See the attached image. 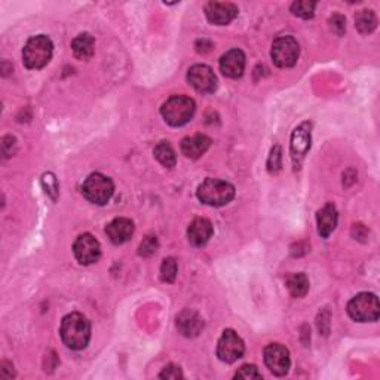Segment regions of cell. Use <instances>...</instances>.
I'll return each instance as SVG.
<instances>
[{"mask_svg":"<svg viewBox=\"0 0 380 380\" xmlns=\"http://www.w3.org/2000/svg\"><path fill=\"white\" fill-rule=\"evenodd\" d=\"M115 193V184L111 179L101 172H94L88 176L82 186V194L91 203L106 205Z\"/></svg>","mask_w":380,"mask_h":380,"instance_id":"obj_5","label":"cell"},{"mask_svg":"<svg viewBox=\"0 0 380 380\" xmlns=\"http://www.w3.org/2000/svg\"><path fill=\"white\" fill-rule=\"evenodd\" d=\"M75 257L80 264H92L98 262L101 255V245L91 233H84L78 236L73 244Z\"/></svg>","mask_w":380,"mask_h":380,"instance_id":"obj_12","label":"cell"},{"mask_svg":"<svg viewBox=\"0 0 380 380\" xmlns=\"http://www.w3.org/2000/svg\"><path fill=\"white\" fill-rule=\"evenodd\" d=\"M159 377L161 379H181L183 377L181 368L179 365L170 364L168 367L163 368V372L159 374Z\"/></svg>","mask_w":380,"mask_h":380,"instance_id":"obj_31","label":"cell"},{"mask_svg":"<svg viewBox=\"0 0 380 380\" xmlns=\"http://www.w3.org/2000/svg\"><path fill=\"white\" fill-rule=\"evenodd\" d=\"M179 332L186 337H197L203 330V320L190 309H184L177 315L176 320Z\"/></svg>","mask_w":380,"mask_h":380,"instance_id":"obj_17","label":"cell"},{"mask_svg":"<svg viewBox=\"0 0 380 380\" xmlns=\"http://www.w3.org/2000/svg\"><path fill=\"white\" fill-rule=\"evenodd\" d=\"M264 364L275 376H285L290 372V352L281 343H271L264 347Z\"/></svg>","mask_w":380,"mask_h":380,"instance_id":"obj_9","label":"cell"},{"mask_svg":"<svg viewBox=\"0 0 380 380\" xmlns=\"http://www.w3.org/2000/svg\"><path fill=\"white\" fill-rule=\"evenodd\" d=\"M94 48H96V39L89 33H82L73 40V42H71V49H73L75 57L82 61L84 60L87 61L94 55Z\"/></svg>","mask_w":380,"mask_h":380,"instance_id":"obj_20","label":"cell"},{"mask_svg":"<svg viewBox=\"0 0 380 380\" xmlns=\"http://www.w3.org/2000/svg\"><path fill=\"white\" fill-rule=\"evenodd\" d=\"M245 70V54L241 49H230L220 58V71L230 79H238Z\"/></svg>","mask_w":380,"mask_h":380,"instance_id":"obj_14","label":"cell"},{"mask_svg":"<svg viewBox=\"0 0 380 380\" xmlns=\"http://www.w3.org/2000/svg\"><path fill=\"white\" fill-rule=\"evenodd\" d=\"M355 27L361 35L373 33L377 27V18L374 12L368 11V9H364V11L358 12L355 17Z\"/></svg>","mask_w":380,"mask_h":380,"instance_id":"obj_22","label":"cell"},{"mask_svg":"<svg viewBox=\"0 0 380 380\" xmlns=\"http://www.w3.org/2000/svg\"><path fill=\"white\" fill-rule=\"evenodd\" d=\"M60 334L63 343L71 351H82L89 343L91 338V324L79 312L69 314L63 318L60 327Z\"/></svg>","mask_w":380,"mask_h":380,"instance_id":"obj_1","label":"cell"},{"mask_svg":"<svg viewBox=\"0 0 380 380\" xmlns=\"http://www.w3.org/2000/svg\"><path fill=\"white\" fill-rule=\"evenodd\" d=\"M198 199L210 207H224L235 198V188L219 179H207L198 188Z\"/></svg>","mask_w":380,"mask_h":380,"instance_id":"obj_4","label":"cell"},{"mask_svg":"<svg viewBox=\"0 0 380 380\" xmlns=\"http://www.w3.org/2000/svg\"><path fill=\"white\" fill-rule=\"evenodd\" d=\"M212 232H214L212 223L208 219L198 217V219H194L189 226L188 239H189L190 245L199 248V246H203L210 241V238L212 236Z\"/></svg>","mask_w":380,"mask_h":380,"instance_id":"obj_16","label":"cell"},{"mask_svg":"<svg viewBox=\"0 0 380 380\" xmlns=\"http://www.w3.org/2000/svg\"><path fill=\"white\" fill-rule=\"evenodd\" d=\"M158 246H159V242L156 236H146V238L140 244L138 254L141 257H150V255H153L158 251Z\"/></svg>","mask_w":380,"mask_h":380,"instance_id":"obj_27","label":"cell"},{"mask_svg":"<svg viewBox=\"0 0 380 380\" xmlns=\"http://www.w3.org/2000/svg\"><path fill=\"white\" fill-rule=\"evenodd\" d=\"M188 82L201 94H211L217 89V78L210 66L194 64L188 71Z\"/></svg>","mask_w":380,"mask_h":380,"instance_id":"obj_11","label":"cell"},{"mask_svg":"<svg viewBox=\"0 0 380 380\" xmlns=\"http://www.w3.org/2000/svg\"><path fill=\"white\" fill-rule=\"evenodd\" d=\"M54 45L45 35H39L32 39H28L23 49V61L24 66L30 70H40L49 64L51 58H53Z\"/></svg>","mask_w":380,"mask_h":380,"instance_id":"obj_3","label":"cell"},{"mask_svg":"<svg viewBox=\"0 0 380 380\" xmlns=\"http://www.w3.org/2000/svg\"><path fill=\"white\" fill-rule=\"evenodd\" d=\"M210 147H211V138L203 134L186 137L181 141V153L189 159L201 158Z\"/></svg>","mask_w":380,"mask_h":380,"instance_id":"obj_19","label":"cell"},{"mask_svg":"<svg viewBox=\"0 0 380 380\" xmlns=\"http://www.w3.org/2000/svg\"><path fill=\"white\" fill-rule=\"evenodd\" d=\"M245 354V345L242 338L232 328L224 330L217 343V356L220 361L232 364L238 361Z\"/></svg>","mask_w":380,"mask_h":380,"instance_id":"obj_8","label":"cell"},{"mask_svg":"<svg viewBox=\"0 0 380 380\" xmlns=\"http://www.w3.org/2000/svg\"><path fill=\"white\" fill-rule=\"evenodd\" d=\"M316 2H309V0H299L291 5V12L296 17H300L303 19H309L314 17Z\"/></svg>","mask_w":380,"mask_h":380,"instance_id":"obj_25","label":"cell"},{"mask_svg":"<svg viewBox=\"0 0 380 380\" xmlns=\"http://www.w3.org/2000/svg\"><path fill=\"white\" fill-rule=\"evenodd\" d=\"M281 159H282V150L280 146H273L271 150V156L268 161V170L269 172L275 174L281 170Z\"/></svg>","mask_w":380,"mask_h":380,"instance_id":"obj_29","label":"cell"},{"mask_svg":"<svg viewBox=\"0 0 380 380\" xmlns=\"http://www.w3.org/2000/svg\"><path fill=\"white\" fill-rule=\"evenodd\" d=\"M134 223L125 217H118L106 226V233L109 236V239L115 245H122L128 242L132 238V235H134Z\"/></svg>","mask_w":380,"mask_h":380,"instance_id":"obj_15","label":"cell"},{"mask_svg":"<svg viewBox=\"0 0 380 380\" xmlns=\"http://www.w3.org/2000/svg\"><path fill=\"white\" fill-rule=\"evenodd\" d=\"M262 373L259 372V368L255 365H250V364H245L242 365L238 372H236L235 374V379H246V380H251V379H262Z\"/></svg>","mask_w":380,"mask_h":380,"instance_id":"obj_28","label":"cell"},{"mask_svg":"<svg viewBox=\"0 0 380 380\" xmlns=\"http://www.w3.org/2000/svg\"><path fill=\"white\" fill-rule=\"evenodd\" d=\"M194 110H197V105L190 97L172 96L162 105L161 115L168 125L179 128L192 120Z\"/></svg>","mask_w":380,"mask_h":380,"instance_id":"obj_2","label":"cell"},{"mask_svg":"<svg viewBox=\"0 0 380 380\" xmlns=\"http://www.w3.org/2000/svg\"><path fill=\"white\" fill-rule=\"evenodd\" d=\"M155 153V158L162 163L165 168H174L176 167V152H174L172 146L170 145V141H161L159 145L153 150Z\"/></svg>","mask_w":380,"mask_h":380,"instance_id":"obj_23","label":"cell"},{"mask_svg":"<svg viewBox=\"0 0 380 380\" xmlns=\"http://www.w3.org/2000/svg\"><path fill=\"white\" fill-rule=\"evenodd\" d=\"M42 186L46 192L48 197H51L53 201H57L58 198V181L53 172H45L42 176Z\"/></svg>","mask_w":380,"mask_h":380,"instance_id":"obj_26","label":"cell"},{"mask_svg":"<svg viewBox=\"0 0 380 380\" xmlns=\"http://www.w3.org/2000/svg\"><path fill=\"white\" fill-rule=\"evenodd\" d=\"M238 8L229 2H210L205 6V15L208 21L215 26H226L238 15Z\"/></svg>","mask_w":380,"mask_h":380,"instance_id":"obj_13","label":"cell"},{"mask_svg":"<svg viewBox=\"0 0 380 380\" xmlns=\"http://www.w3.org/2000/svg\"><path fill=\"white\" fill-rule=\"evenodd\" d=\"M347 314L358 323H376L380 306L377 296L373 293H359L347 303Z\"/></svg>","mask_w":380,"mask_h":380,"instance_id":"obj_6","label":"cell"},{"mask_svg":"<svg viewBox=\"0 0 380 380\" xmlns=\"http://www.w3.org/2000/svg\"><path fill=\"white\" fill-rule=\"evenodd\" d=\"M311 149V123L303 122L302 125L297 127L291 134V159L294 170H299L303 159L306 158L307 152Z\"/></svg>","mask_w":380,"mask_h":380,"instance_id":"obj_10","label":"cell"},{"mask_svg":"<svg viewBox=\"0 0 380 380\" xmlns=\"http://www.w3.org/2000/svg\"><path fill=\"white\" fill-rule=\"evenodd\" d=\"M300 55V46L293 36H281L273 42L271 57L273 64L280 69L293 67Z\"/></svg>","mask_w":380,"mask_h":380,"instance_id":"obj_7","label":"cell"},{"mask_svg":"<svg viewBox=\"0 0 380 380\" xmlns=\"http://www.w3.org/2000/svg\"><path fill=\"white\" fill-rule=\"evenodd\" d=\"M287 289L296 299L305 297L309 291V278L305 273H294L287 280Z\"/></svg>","mask_w":380,"mask_h":380,"instance_id":"obj_21","label":"cell"},{"mask_svg":"<svg viewBox=\"0 0 380 380\" xmlns=\"http://www.w3.org/2000/svg\"><path fill=\"white\" fill-rule=\"evenodd\" d=\"M15 147V138L11 137V136H6L3 137L2 140V152H3V156L5 158H9L14 153V149Z\"/></svg>","mask_w":380,"mask_h":380,"instance_id":"obj_32","label":"cell"},{"mask_svg":"<svg viewBox=\"0 0 380 380\" xmlns=\"http://www.w3.org/2000/svg\"><path fill=\"white\" fill-rule=\"evenodd\" d=\"M330 27L337 36H343V33L346 32V19H345V17L341 15V14L333 15L330 18Z\"/></svg>","mask_w":380,"mask_h":380,"instance_id":"obj_30","label":"cell"},{"mask_svg":"<svg viewBox=\"0 0 380 380\" xmlns=\"http://www.w3.org/2000/svg\"><path fill=\"white\" fill-rule=\"evenodd\" d=\"M338 220V214L337 210L333 203H325L324 207L318 211L316 214V223H318V233H320L324 239H327L330 236Z\"/></svg>","mask_w":380,"mask_h":380,"instance_id":"obj_18","label":"cell"},{"mask_svg":"<svg viewBox=\"0 0 380 380\" xmlns=\"http://www.w3.org/2000/svg\"><path fill=\"white\" fill-rule=\"evenodd\" d=\"M194 48H197V51L199 54H205V53H208V51H211L212 44L207 39H202V40H198L197 45H194Z\"/></svg>","mask_w":380,"mask_h":380,"instance_id":"obj_33","label":"cell"},{"mask_svg":"<svg viewBox=\"0 0 380 380\" xmlns=\"http://www.w3.org/2000/svg\"><path fill=\"white\" fill-rule=\"evenodd\" d=\"M177 272H179L177 260L174 257H168L163 260L161 266V280L167 284H172L177 278Z\"/></svg>","mask_w":380,"mask_h":380,"instance_id":"obj_24","label":"cell"}]
</instances>
